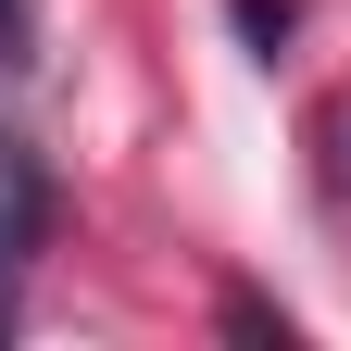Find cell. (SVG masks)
<instances>
[{
  "label": "cell",
  "instance_id": "cell-1",
  "mask_svg": "<svg viewBox=\"0 0 351 351\" xmlns=\"http://www.w3.org/2000/svg\"><path fill=\"white\" fill-rule=\"evenodd\" d=\"M226 13H239V38H251V51H276V38L301 25V13H289V0H226Z\"/></svg>",
  "mask_w": 351,
  "mask_h": 351
},
{
  "label": "cell",
  "instance_id": "cell-2",
  "mask_svg": "<svg viewBox=\"0 0 351 351\" xmlns=\"http://www.w3.org/2000/svg\"><path fill=\"white\" fill-rule=\"evenodd\" d=\"M326 151H339V163H326V189L351 201V113H326Z\"/></svg>",
  "mask_w": 351,
  "mask_h": 351
},
{
  "label": "cell",
  "instance_id": "cell-3",
  "mask_svg": "<svg viewBox=\"0 0 351 351\" xmlns=\"http://www.w3.org/2000/svg\"><path fill=\"white\" fill-rule=\"evenodd\" d=\"M13 239H25V213H0V263H13Z\"/></svg>",
  "mask_w": 351,
  "mask_h": 351
},
{
  "label": "cell",
  "instance_id": "cell-4",
  "mask_svg": "<svg viewBox=\"0 0 351 351\" xmlns=\"http://www.w3.org/2000/svg\"><path fill=\"white\" fill-rule=\"evenodd\" d=\"M0 38H13V0H0Z\"/></svg>",
  "mask_w": 351,
  "mask_h": 351
}]
</instances>
